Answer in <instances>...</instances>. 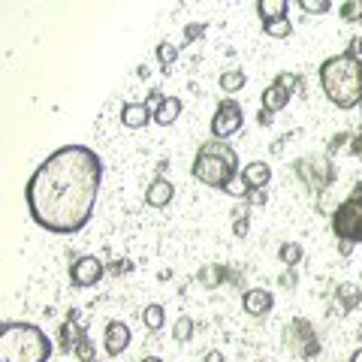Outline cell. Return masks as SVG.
I'll return each instance as SVG.
<instances>
[{"label": "cell", "instance_id": "6da1fadb", "mask_svg": "<svg viewBox=\"0 0 362 362\" xmlns=\"http://www.w3.org/2000/svg\"><path fill=\"white\" fill-rule=\"evenodd\" d=\"M103 163L88 145H64L37 166L28 181V211L42 230L70 235L90 221Z\"/></svg>", "mask_w": 362, "mask_h": 362}, {"label": "cell", "instance_id": "7a4b0ae2", "mask_svg": "<svg viewBox=\"0 0 362 362\" xmlns=\"http://www.w3.org/2000/svg\"><path fill=\"white\" fill-rule=\"evenodd\" d=\"M320 85L338 109H354L362 103V61L354 52H341L323 61Z\"/></svg>", "mask_w": 362, "mask_h": 362}, {"label": "cell", "instance_id": "3957f363", "mask_svg": "<svg viewBox=\"0 0 362 362\" xmlns=\"http://www.w3.org/2000/svg\"><path fill=\"white\" fill-rule=\"evenodd\" d=\"M52 354V341L40 326L6 323L0 329V362H45Z\"/></svg>", "mask_w": 362, "mask_h": 362}, {"label": "cell", "instance_id": "277c9868", "mask_svg": "<svg viewBox=\"0 0 362 362\" xmlns=\"http://www.w3.org/2000/svg\"><path fill=\"white\" fill-rule=\"evenodd\" d=\"M235 166L239 157L230 145H223L221 139H211L206 145H199L197 160H194V178L202 181L206 187H226L235 178Z\"/></svg>", "mask_w": 362, "mask_h": 362}, {"label": "cell", "instance_id": "5b68a950", "mask_svg": "<svg viewBox=\"0 0 362 362\" xmlns=\"http://www.w3.org/2000/svg\"><path fill=\"white\" fill-rule=\"evenodd\" d=\"M332 230L347 245H362V199L350 197L332 214Z\"/></svg>", "mask_w": 362, "mask_h": 362}, {"label": "cell", "instance_id": "8992f818", "mask_svg": "<svg viewBox=\"0 0 362 362\" xmlns=\"http://www.w3.org/2000/svg\"><path fill=\"white\" fill-rule=\"evenodd\" d=\"M284 341H287V347L293 350V354L302 356V359H314L317 354H320V341H317V335H314L308 320H293V323H287Z\"/></svg>", "mask_w": 362, "mask_h": 362}, {"label": "cell", "instance_id": "52a82bcc", "mask_svg": "<svg viewBox=\"0 0 362 362\" xmlns=\"http://www.w3.org/2000/svg\"><path fill=\"white\" fill-rule=\"evenodd\" d=\"M242 121H245L242 106L235 103V100H226V103L218 106V112H214V118H211V136L221 142L230 139V136L242 130Z\"/></svg>", "mask_w": 362, "mask_h": 362}, {"label": "cell", "instance_id": "ba28073f", "mask_svg": "<svg viewBox=\"0 0 362 362\" xmlns=\"http://www.w3.org/2000/svg\"><path fill=\"white\" fill-rule=\"evenodd\" d=\"M70 278H73V284L76 287H94L100 278H103V263H100L97 257H78L76 263L70 266Z\"/></svg>", "mask_w": 362, "mask_h": 362}, {"label": "cell", "instance_id": "9c48e42d", "mask_svg": "<svg viewBox=\"0 0 362 362\" xmlns=\"http://www.w3.org/2000/svg\"><path fill=\"white\" fill-rule=\"evenodd\" d=\"M130 326L124 323V320H112L106 326V335H103V347H106V354L109 356H121L124 350L130 347Z\"/></svg>", "mask_w": 362, "mask_h": 362}, {"label": "cell", "instance_id": "30bf717a", "mask_svg": "<svg viewBox=\"0 0 362 362\" xmlns=\"http://www.w3.org/2000/svg\"><path fill=\"white\" fill-rule=\"evenodd\" d=\"M175 197V187H173V181H166V178H154L148 190H145V202H148L151 209H166L169 202H173Z\"/></svg>", "mask_w": 362, "mask_h": 362}, {"label": "cell", "instance_id": "8fae6325", "mask_svg": "<svg viewBox=\"0 0 362 362\" xmlns=\"http://www.w3.org/2000/svg\"><path fill=\"white\" fill-rule=\"evenodd\" d=\"M151 118H154V112H151L148 103H127L121 109V124H124V127H130V130L145 127Z\"/></svg>", "mask_w": 362, "mask_h": 362}, {"label": "cell", "instance_id": "7c38bea8", "mask_svg": "<svg viewBox=\"0 0 362 362\" xmlns=\"http://www.w3.org/2000/svg\"><path fill=\"white\" fill-rule=\"evenodd\" d=\"M242 308L251 314V317H263L269 308H272V293L263 290V287H254V290H247L245 296H242Z\"/></svg>", "mask_w": 362, "mask_h": 362}, {"label": "cell", "instance_id": "4fadbf2b", "mask_svg": "<svg viewBox=\"0 0 362 362\" xmlns=\"http://www.w3.org/2000/svg\"><path fill=\"white\" fill-rule=\"evenodd\" d=\"M242 178L247 181V187H251V190H263V187L269 185V178H272V169H269V163H263V160H254V163L245 166Z\"/></svg>", "mask_w": 362, "mask_h": 362}, {"label": "cell", "instance_id": "5bb4252c", "mask_svg": "<svg viewBox=\"0 0 362 362\" xmlns=\"http://www.w3.org/2000/svg\"><path fill=\"white\" fill-rule=\"evenodd\" d=\"M290 94H293V90L281 88V85H269V88L263 90V109H266V112H281V109L290 103Z\"/></svg>", "mask_w": 362, "mask_h": 362}, {"label": "cell", "instance_id": "9a60e30c", "mask_svg": "<svg viewBox=\"0 0 362 362\" xmlns=\"http://www.w3.org/2000/svg\"><path fill=\"white\" fill-rule=\"evenodd\" d=\"M178 115H181V100L178 97H166L163 103L154 109V121L160 124V127H169V124H173Z\"/></svg>", "mask_w": 362, "mask_h": 362}, {"label": "cell", "instance_id": "2e32d148", "mask_svg": "<svg viewBox=\"0 0 362 362\" xmlns=\"http://www.w3.org/2000/svg\"><path fill=\"white\" fill-rule=\"evenodd\" d=\"M259 16H263V25L266 21H278V18H287V0H259L257 4Z\"/></svg>", "mask_w": 362, "mask_h": 362}, {"label": "cell", "instance_id": "e0dca14e", "mask_svg": "<svg viewBox=\"0 0 362 362\" xmlns=\"http://www.w3.org/2000/svg\"><path fill=\"white\" fill-rule=\"evenodd\" d=\"M335 299L341 302L347 311H350V308H356V305L362 302V287H359V284H338Z\"/></svg>", "mask_w": 362, "mask_h": 362}, {"label": "cell", "instance_id": "ac0fdd59", "mask_svg": "<svg viewBox=\"0 0 362 362\" xmlns=\"http://www.w3.org/2000/svg\"><path fill=\"white\" fill-rule=\"evenodd\" d=\"M163 320H166V311H163V305H145V311H142V323L148 326L151 332L157 329H163Z\"/></svg>", "mask_w": 362, "mask_h": 362}, {"label": "cell", "instance_id": "d6986e66", "mask_svg": "<svg viewBox=\"0 0 362 362\" xmlns=\"http://www.w3.org/2000/svg\"><path fill=\"white\" fill-rule=\"evenodd\" d=\"M278 257H281V263L284 266H299L302 263V245L299 242H284L281 245V251H278Z\"/></svg>", "mask_w": 362, "mask_h": 362}, {"label": "cell", "instance_id": "ffe728a7", "mask_svg": "<svg viewBox=\"0 0 362 362\" xmlns=\"http://www.w3.org/2000/svg\"><path fill=\"white\" fill-rule=\"evenodd\" d=\"M221 88L226 90V94H235V90L245 88V73L242 70H226L221 76Z\"/></svg>", "mask_w": 362, "mask_h": 362}, {"label": "cell", "instance_id": "44dd1931", "mask_svg": "<svg viewBox=\"0 0 362 362\" xmlns=\"http://www.w3.org/2000/svg\"><path fill=\"white\" fill-rule=\"evenodd\" d=\"M85 341H88V338L82 335V329H78L76 323H66V326H64V347H66V350H78Z\"/></svg>", "mask_w": 362, "mask_h": 362}, {"label": "cell", "instance_id": "7402d4cb", "mask_svg": "<svg viewBox=\"0 0 362 362\" xmlns=\"http://www.w3.org/2000/svg\"><path fill=\"white\" fill-rule=\"evenodd\" d=\"M173 338L178 344L190 341V338H194V320H190V317H178L175 326H173Z\"/></svg>", "mask_w": 362, "mask_h": 362}, {"label": "cell", "instance_id": "603a6c76", "mask_svg": "<svg viewBox=\"0 0 362 362\" xmlns=\"http://www.w3.org/2000/svg\"><path fill=\"white\" fill-rule=\"evenodd\" d=\"M157 61H160L163 70H169V66L178 61V45H173V42H160V45H157Z\"/></svg>", "mask_w": 362, "mask_h": 362}, {"label": "cell", "instance_id": "cb8c5ba5", "mask_svg": "<svg viewBox=\"0 0 362 362\" xmlns=\"http://www.w3.org/2000/svg\"><path fill=\"white\" fill-rule=\"evenodd\" d=\"M266 33L269 37H275V40H284L293 33V25L287 18H278V21H266Z\"/></svg>", "mask_w": 362, "mask_h": 362}, {"label": "cell", "instance_id": "d4e9b609", "mask_svg": "<svg viewBox=\"0 0 362 362\" xmlns=\"http://www.w3.org/2000/svg\"><path fill=\"white\" fill-rule=\"evenodd\" d=\"M338 9H341L344 21H362V0H344Z\"/></svg>", "mask_w": 362, "mask_h": 362}, {"label": "cell", "instance_id": "484cf974", "mask_svg": "<svg viewBox=\"0 0 362 362\" xmlns=\"http://www.w3.org/2000/svg\"><path fill=\"white\" fill-rule=\"evenodd\" d=\"M299 6L305 9V13H311V16H323V13H329L332 9L329 0H299Z\"/></svg>", "mask_w": 362, "mask_h": 362}, {"label": "cell", "instance_id": "4316f807", "mask_svg": "<svg viewBox=\"0 0 362 362\" xmlns=\"http://www.w3.org/2000/svg\"><path fill=\"white\" fill-rule=\"evenodd\" d=\"M223 190H226V194H230V197H247V194H251V187H247V181H245L242 175H235V178H233L230 185L223 187Z\"/></svg>", "mask_w": 362, "mask_h": 362}, {"label": "cell", "instance_id": "83f0119b", "mask_svg": "<svg viewBox=\"0 0 362 362\" xmlns=\"http://www.w3.org/2000/svg\"><path fill=\"white\" fill-rule=\"evenodd\" d=\"M275 85H281V88L293 90V88H296V76H293V73H281V76L275 78Z\"/></svg>", "mask_w": 362, "mask_h": 362}, {"label": "cell", "instance_id": "f1b7e54d", "mask_svg": "<svg viewBox=\"0 0 362 362\" xmlns=\"http://www.w3.org/2000/svg\"><path fill=\"white\" fill-rule=\"evenodd\" d=\"M206 30V25H187V30H185V40L187 42H194V40H199V33Z\"/></svg>", "mask_w": 362, "mask_h": 362}, {"label": "cell", "instance_id": "f546056e", "mask_svg": "<svg viewBox=\"0 0 362 362\" xmlns=\"http://www.w3.org/2000/svg\"><path fill=\"white\" fill-rule=\"evenodd\" d=\"M350 151H354L356 157H362V133H356L354 139H350Z\"/></svg>", "mask_w": 362, "mask_h": 362}, {"label": "cell", "instance_id": "4dcf8cb0", "mask_svg": "<svg viewBox=\"0 0 362 362\" xmlns=\"http://www.w3.org/2000/svg\"><path fill=\"white\" fill-rule=\"evenodd\" d=\"M233 233H235V235H247V218L235 221V223H233Z\"/></svg>", "mask_w": 362, "mask_h": 362}, {"label": "cell", "instance_id": "1f68e13d", "mask_svg": "<svg viewBox=\"0 0 362 362\" xmlns=\"http://www.w3.org/2000/svg\"><path fill=\"white\" fill-rule=\"evenodd\" d=\"M206 362H223V354H221V350H209V354H206Z\"/></svg>", "mask_w": 362, "mask_h": 362}, {"label": "cell", "instance_id": "d6a6232c", "mask_svg": "<svg viewBox=\"0 0 362 362\" xmlns=\"http://www.w3.org/2000/svg\"><path fill=\"white\" fill-rule=\"evenodd\" d=\"M350 52H354L356 58L362 61V37H356V40H354V45H350Z\"/></svg>", "mask_w": 362, "mask_h": 362}, {"label": "cell", "instance_id": "836d02e7", "mask_svg": "<svg viewBox=\"0 0 362 362\" xmlns=\"http://www.w3.org/2000/svg\"><path fill=\"white\" fill-rule=\"evenodd\" d=\"M350 362H362V347L356 350V354H354V356H350Z\"/></svg>", "mask_w": 362, "mask_h": 362}, {"label": "cell", "instance_id": "e575fe53", "mask_svg": "<svg viewBox=\"0 0 362 362\" xmlns=\"http://www.w3.org/2000/svg\"><path fill=\"white\" fill-rule=\"evenodd\" d=\"M142 362H163V359H157V356H145Z\"/></svg>", "mask_w": 362, "mask_h": 362}, {"label": "cell", "instance_id": "d590c367", "mask_svg": "<svg viewBox=\"0 0 362 362\" xmlns=\"http://www.w3.org/2000/svg\"><path fill=\"white\" fill-rule=\"evenodd\" d=\"M359 278H362V275H359ZM359 287H362V281H359Z\"/></svg>", "mask_w": 362, "mask_h": 362}, {"label": "cell", "instance_id": "8d00e7d4", "mask_svg": "<svg viewBox=\"0 0 362 362\" xmlns=\"http://www.w3.org/2000/svg\"><path fill=\"white\" fill-rule=\"evenodd\" d=\"M94 362H97V359H94Z\"/></svg>", "mask_w": 362, "mask_h": 362}]
</instances>
